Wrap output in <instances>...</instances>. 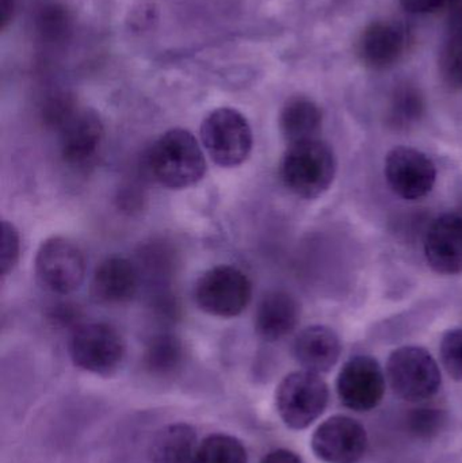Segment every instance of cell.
<instances>
[{
  "mask_svg": "<svg viewBox=\"0 0 462 463\" xmlns=\"http://www.w3.org/2000/svg\"><path fill=\"white\" fill-rule=\"evenodd\" d=\"M391 388L401 399L418 402L431 399L441 388L442 375L434 356L426 348L404 345L387 362Z\"/></svg>",
  "mask_w": 462,
  "mask_h": 463,
  "instance_id": "cell-5",
  "label": "cell"
},
{
  "mask_svg": "<svg viewBox=\"0 0 462 463\" xmlns=\"http://www.w3.org/2000/svg\"><path fill=\"white\" fill-rule=\"evenodd\" d=\"M197 446V432L190 424H170L155 435L149 457L152 463H190Z\"/></svg>",
  "mask_w": 462,
  "mask_h": 463,
  "instance_id": "cell-19",
  "label": "cell"
},
{
  "mask_svg": "<svg viewBox=\"0 0 462 463\" xmlns=\"http://www.w3.org/2000/svg\"><path fill=\"white\" fill-rule=\"evenodd\" d=\"M404 10L411 14H430L436 13L439 8L444 7L449 0H399Z\"/></svg>",
  "mask_w": 462,
  "mask_h": 463,
  "instance_id": "cell-29",
  "label": "cell"
},
{
  "mask_svg": "<svg viewBox=\"0 0 462 463\" xmlns=\"http://www.w3.org/2000/svg\"><path fill=\"white\" fill-rule=\"evenodd\" d=\"M423 252L437 274H462V214L445 213L437 217L426 231Z\"/></svg>",
  "mask_w": 462,
  "mask_h": 463,
  "instance_id": "cell-12",
  "label": "cell"
},
{
  "mask_svg": "<svg viewBox=\"0 0 462 463\" xmlns=\"http://www.w3.org/2000/svg\"><path fill=\"white\" fill-rule=\"evenodd\" d=\"M137 288L138 274L135 264L121 256H113L95 269L91 296L98 304H124L136 296Z\"/></svg>",
  "mask_w": 462,
  "mask_h": 463,
  "instance_id": "cell-16",
  "label": "cell"
},
{
  "mask_svg": "<svg viewBox=\"0 0 462 463\" xmlns=\"http://www.w3.org/2000/svg\"><path fill=\"white\" fill-rule=\"evenodd\" d=\"M79 110L75 98L68 94L52 95L46 99L42 108L43 122L49 127L61 129L71 117Z\"/></svg>",
  "mask_w": 462,
  "mask_h": 463,
  "instance_id": "cell-27",
  "label": "cell"
},
{
  "mask_svg": "<svg viewBox=\"0 0 462 463\" xmlns=\"http://www.w3.org/2000/svg\"><path fill=\"white\" fill-rule=\"evenodd\" d=\"M338 160L333 146L320 138L290 144L279 165L284 186L301 200H316L333 186Z\"/></svg>",
  "mask_w": 462,
  "mask_h": 463,
  "instance_id": "cell-1",
  "label": "cell"
},
{
  "mask_svg": "<svg viewBox=\"0 0 462 463\" xmlns=\"http://www.w3.org/2000/svg\"><path fill=\"white\" fill-rule=\"evenodd\" d=\"M339 400L355 412L379 407L385 393V374L377 359L355 355L342 366L336 380Z\"/></svg>",
  "mask_w": 462,
  "mask_h": 463,
  "instance_id": "cell-10",
  "label": "cell"
},
{
  "mask_svg": "<svg viewBox=\"0 0 462 463\" xmlns=\"http://www.w3.org/2000/svg\"><path fill=\"white\" fill-rule=\"evenodd\" d=\"M330 400L325 381L316 373H290L279 383L276 407L279 418L290 430L308 429L325 412Z\"/></svg>",
  "mask_w": 462,
  "mask_h": 463,
  "instance_id": "cell-4",
  "label": "cell"
},
{
  "mask_svg": "<svg viewBox=\"0 0 462 463\" xmlns=\"http://www.w3.org/2000/svg\"><path fill=\"white\" fill-rule=\"evenodd\" d=\"M323 113L319 106L306 97L288 100L279 113V130L288 144L319 138Z\"/></svg>",
  "mask_w": 462,
  "mask_h": 463,
  "instance_id": "cell-18",
  "label": "cell"
},
{
  "mask_svg": "<svg viewBox=\"0 0 462 463\" xmlns=\"http://www.w3.org/2000/svg\"><path fill=\"white\" fill-rule=\"evenodd\" d=\"M458 213L462 214V209H461V212H458Z\"/></svg>",
  "mask_w": 462,
  "mask_h": 463,
  "instance_id": "cell-32",
  "label": "cell"
},
{
  "mask_svg": "<svg viewBox=\"0 0 462 463\" xmlns=\"http://www.w3.org/2000/svg\"><path fill=\"white\" fill-rule=\"evenodd\" d=\"M246 448L231 435L213 434L197 446L190 463H247Z\"/></svg>",
  "mask_w": 462,
  "mask_h": 463,
  "instance_id": "cell-22",
  "label": "cell"
},
{
  "mask_svg": "<svg viewBox=\"0 0 462 463\" xmlns=\"http://www.w3.org/2000/svg\"><path fill=\"white\" fill-rule=\"evenodd\" d=\"M445 424H447V413L438 408H417L410 412L407 418L410 432L422 439L438 435L444 430Z\"/></svg>",
  "mask_w": 462,
  "mask_h": 463,
  "instance_id": "cell-25",
  "label": "cell"
},
{
  "mask_svg": "<svg viewBox=\"0 0 462 463\" xmlns=\"http://www.w3.org/2000/svg\"><path fill=\"white\" fill-rule=\"evenodd\" d=\"M406 30L390 21H377L361 33L357 56L369 70L384 71L401 61L406 52Z\"/></svg>",
  "mask_w": 462,
  "mask_h": 463,
  "instance_id": "cell-13",
  "label": "cell"
},
{
  "mask_svg": "<svg viewBox=\"0 0 462 463\" xmlns=\"http://www.w3.org/2000/svg\"><path fill=\"white\" fill-rule=\"evenodd\" d=\"M184 356V345L175 335L160 334L146 345L144 366L151 374L165 377L181 367Z\"/></svg>",
  "mask_w": 462,
  "mask_h": 463,
  "instance_id": "cell-20",
  "label": "cell"
},
{
  "mask_svg": "<svg viewBox=\"0 0 462 463\" xmlns=\"http://www.w3.org/2000/svg\"><path fill=\"white\" fill-rule=\"evenodd\" d=\"M35 275L41 285L59 296L80 288L86 277V260L80 248L61 236L42 241L35 255Z\"/></svg>",
  "mask_w": 462,
  "mask_h": 463,
  "instance_id": "cell-8",
  "label": "cell"
},
{
  "mask_svg": "<svg viewBox=\"0 0 462 463\" xmlns=\"http://www.w3.org/2000/svg\"><path fill=\"white\" fill-rule=\"evenodd\" d=\"M439 355L445 370L453 380L462 381V328L450 329L442 337Z\"/></svg>",
  "mask_w": 462,
  "mask_h": 463,
  "instance_id": "cell-26",
  "label": "cell"
},
{
  "mask_svg": "<svg viewBox=\"0 0 462 463\" xmlns=\"http://www.w3.org/2000/svg\"><path fill=\"white\" fill-rule=\"evenodd\" d=\"M425 114V98L417 87L403 84L393 91L388 106V122L396 129H409Z\"/></svg>",
  "mask_w": 462,
  "mask_h": 463,
  "instance_id": "cell-21",
  "label": "cell"
},
{
  "mask_svg": "<svg viewBox=\"0 0 462 463\" xmlns=\"http://www.w3.org/2000/svg\"><path fill=\"white\" fill-rule=\"evenodd\" d=\"M105 128L97 111L79 109L60 129V154L68 165H81L94 159L102 144Z\"/></svg>",
  "mask_w": 462,
  "mask_h": 463,
  "instance_id": "cell-14",
  "label": "cell"
},
{
  "mask_svg": "<svg viewBox=\"0 0 462 463\" xmlns=\"http://www.w3.org/2000/svg\"><path fill=\"white\" fill-rule=\"evenodd\" d=\"M384 175L398 197L418 201L433 192L437 167L425 152L411 146H396L385 157Z\"/></svg>",
  "mask_w": 462,
  "mask_h": 463,
  "instance_id": "cell-9",
  "label": "cell"
},
{
  "mask_svg": "<svg viewBox=\"0 0 462 463\" xmlns=\"http://www.w3.org/2000/svg\"><path fill=\"white\" fill-rule=\"evenodd\" d=\"M312 451L325 463H358L368 449V434L360 421L333 416L312 435Z\"/></svg>",
  "mask_w": 462,
  "mask_h": 463,
  "instance_id": "cell-11",
  "label": "cell"
},
{
  "mask_svg": "<svg viewBox=\"0 0 462 463\" xmlns=\"http://www.w3.org/2000/svg\"><path fill=\"white\" fill-rule=\"evenodd\" d=\"M292 353L304 370L322 374L338 364L342 343L330 326H311L298 332L293 340Z\"/></svg>",
  "mask_w": 462,
  "mask_h": 463,
  "instance_id": "cell-15",
  "label": "cell"
},
{
  "mask_svg": "<svg viewBox=\"0 0 462 463\" xmlns=\"http://www.w3.org/2000/svg\"><path fill=\"white\" fill-rule=\"evenodd\" d=\"M260 463H303L297 454L285 449L271 451Z\"/></svg>",
  "mask_w": 462,
  "mask_h": 463,
  "instance_id": "cell-30",
  "label": "cell"
},
{
  "mask_svg": "<svg viewBox=\"0 0 462 463\" xmlns=\"http://www.w3.org/2000/svg\"><path fill=\"white\" fill-rule=\"evenodd\" d=\"M73 364L84 372L111 375L125 358L124 337L110 324H81L71 335L68 343Z\"/></svg>",
  "mask_w": 462,
  "mask_h": 463,
  "instance_id": "cell-7",
  "label": "cell"
},
{
  "mask_svg": "<svg viewBox=\"0 0 462 463\" xmlns=\"http://www.w3.org/2000/svg\"><path fill=\"white\" fill-rule=\"evenodd\" d=\"M251 280L238 267H213L195 283L194 298L198 307L214 317H236L251 301Z\"/></svg>",
  "mask_w": 462,
  "mask_h": 463,
  "instance_id": "cell-6",
  "label": "cell"
},
{
  "mask_svg": "<svg viewBox=\"0 0 462 463\" xmlns=\"http://www.w3.org/2000/svg\"><path fill=\"white\" fill-rule=\"evenodd\" d=\"M148 167L162 186L187 189L205 176V155L192 132L175 128L155 141L149 149Z\"/></svg>",
  "mask_w": 462,
  "mask_h": 463,
  "instance_id": "cell-2",
  "label": "cell"
},
{
  "mask_svg": "<svg viewBox=\"0 0 462 463\" xmlns=\"http://www.w3.org/2000/svg\"><path fill=\"white\" fill-rule=\"evenodd\" d=\"M439 75L453 91L462 90V27H450L449 37L439 53Z\"/></svg>",
  "mask_w": 462,
  "mask_h": 463,
  "instance_id": "cell-23",
  "label": "cell"
},
{
  "mask_svg": "<svg viewBox=\"0 0 462 463\" xmlns=\"http://www.w3.org/2000/svg\"><path fill=\"white\" fill-rule=\"evenodd\" d=\"M0 271L3 277L10 274L18 263L21 256V236L11 222H2V237H0Z\"/></svg>",
  "mask_w": 462,
  "mask_h": 463,
  "instance_id": "cell-28",
  "label": "cell"
},
{
  "mask_svg": "<svg viewBox=\"0 0 462 463\" xmlns=\"http://www.w3.org/2000/svg\"><path fill=\"white\" fill-rule=\"evenodd\" d=\"M300 316V302L295 296L285 290L269 291L258 305L255 331L266 342H277L295 331Z\"/></svg>",
  "mask_w": 462,
  "mask_h": 463,
  "instance_id": "cell-17",
  "label": "cell"
},
{
  "mask_svg": "<svg viewBox=\"0 0 462 463\" xmlns=\"http://www.w3.org/2000/svg\"><path fill=\"white\" fill-rule=\"evenodd\" d=\"M201 141L214 165L233 168L249 159L254 136L249 121L240 111L222 108L212 111L203 119Z\"/></svg>",
  "mask_w": 462,
  "mask_h": 463,
  "instance_id": "cell-3",
  "label": "cell"
},
{
  "mask_svg": "<svg viewBox=\"0 0 462 463\" xmlns=\"http://www.w3.org/2000/svg\"><path fill=\"white\" fill-rule=\"evenodd\" d=\"M14 16V0H0V29L5 30Z\"/></svg>",
  "mask_w": 462,
  "mask_h": 463,
  "instance_id": "cell-31",
  "label": "cell"
},
{
  "mask_svg": "<svg viewBox=\"0 0 462 463\" xmlns=\"http://www.w3.org/2000/svg\"><path fill=\"white\" fill-rule=\"evenodd\" d=\"M35 24L43 40L49 43H60L70 34L72 18L64 5L49 2L38 10Z\"/></svg>",
  "mask_w": 462,
  "mask_h": 463,
  "instance_id": "cell-24",
  "label": "cell"
}]
</instances>
